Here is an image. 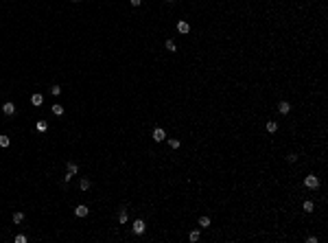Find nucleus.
<instances>
[{
  "mask_svg": "<svg viewBox=\"0 0 328 243\" xmlns=\"http://www.w3.org/2000/svg\"><path fill=\"white\" fill-rule=\"evenodd\" d=\"M304 184H306L309 189H317V186H320V180H317V175H306Z\"/></svg>",
  "mask_w": 328,
  "mask_h": 243,
  "instance_id": "nucleus-1",
  "label": "nucleus"
},
{
  "mask_svg": "<svg viewBox=\"0 0 328 243\" xmlns=\"http://www.w3.org/2000/svg\"><path fill=\"white\" fill-rule=\"evenodd\" d=\"M144 230H147V226H144V221H142V219L134 221V235H142Z\"/></svg>",
  "mask_w": 328,
  "mask_h": 243,
  "instance_id": "nucleus-2",
  "label": "nucleus"
},
{
  "mask_svg": "<svg viewBox=\"0 0 328 243\" xmlns=\"http://www.w3.org/2000/svg\"><path fill=\"white\" fill-rule=\"evenodd\" d=\"M75 215H77V217H88V206H86V204H79V206L75 208Z\"/></svg>",
  "mask_w": 328,
  "mask_h": 243,
  "instance_id": "nucleus-3",
  "label": "nucleus"
},
{
  "mask_svg": "<svg viewBox=\"0 0 328 243\" xmlns=\"http://www.w3.org/2000/svg\"><path fill=\"white\" fill-rule=\"evenodd\" d=\"M164 138H166V134H164V129H160V127H155V129H153V140H158V143H160V140H164Z\"/></svg>",
  "mask_w": 328,
  "mask_h": 243,
  "instance_id": "nucleus-4",
  "label": "nucleus"
},
{
  "mask_svg": "<svg viewBox=\"0 0 328 243\" xmlns=\"http://www.w3.org/2000/svg\"><path fill=\"white\" fill-rule=\"evenodd\" d=\"M2 112H4L7 116H11V114L15 112V105H13V103L9 101V103H4V105H2Z\"/></svg>",
  "mask_w": 328,
  "mask_h": 243,
  "instance_id": "nucleus-5",
  "label": "nucleus"
},
{
  "mask_svg": "<svg viewBox=\"0 0 328 243\" xmlns=\"http://www.w3.org/2000/svg\"><path fill=\"white\" fill-rule=\"evenodd\" d=\"M31 103H33L35 107H40V105L44 103V97H42V94H33V97H31Z\"/></svg>",
  "mask_w": 328,
  "mask_h": 243,
  "instance_id": "nucleus-6",
  "label": "nucleus"
},
{
  "mask_svg": "<svg viewBox=\"0 0 328 243\" xmlns=\"http://www.w3.org/2000/svg\"><path fill=\"white\" fill-rule=\"evenodd\" d=\"M177 31H180V33H188V31H190L188 22H184V20H182V22H177Z\"/></svg>",
  "mask_w": 328,
  "mask_h": 243,
  "instance_id": "nucleus-7",
  "label": "nucleus"
},
{
  "mask_svg": "<svg viewBox=\"0 0 328 243\" xmlns=\"http://www.w3.org/2000/svg\"><path fill=\"white\" fill-rule=\"evenodd\" d=\"M79 173V167L75 162H68V175H77Z\"/></svg>",
  "mask_w": 328,
  "mask_h": 243,
  "instance_id": "nucleus-8",
  "label": "nucleus"
},
{
  "mask_svg": "<svg viewBox=\"0 0 328 243\" xmlns=\"http://www.w3.org/2000/svg\"><path fill=\"white\" fill-rule=\"evenodd\" d=\"M11 145V138L7 134H0V147H9Z\"/></svg>",
  "mask_w": 328,
  "mask_h": 243,
  "instance_id": "nucleus-9",
  "label": "nucleus"
},
{
  "mask_svg": "<svg viewBox=\"0 0 328 243\" xmlns=\"http://www.w3.org/2000/svg\"><path fill=\"white\" fill-rule=\"evenodd\" d=\"M278 110H280V114H286V112H289V110H291V105H289V103H286V101H282L280 105H278Z\"/></svg>",
  "mask_w": 328,
  "mask_h": 243,
  "instance_id": "nucleus-10",
  "label": "nucleus"
},
{
  "mask_svg": "<svg viewBox=\"0 0 328 243\" xmlns=\"http://www.w3.org/2000/svg\"><path fill=\"white\" fill-rule=\"evenodd\" d=\"M24 221V212H13V223H22Z\"/></svg>",
  "mask_w": 328,
  "mask_h": 243,
  "instance_id": "nucleus-11",
  "label": "nucleus"
},
{
  "mask_svg": "<svg viewBox=\"0 0 328 243\" xmlns=\"http://www.w3.org/2000/svg\"><path fill=\"white\" fill-rule=\"evenodd\" d=\"M53 114L61 116V114H64V105H53Z\"/></svg>",
  "mask_w": 328,
  "mask_h": 243,
  "instance_id": "nucleus-12",
  "label": "nucleus"
},
{
  "mask_svg": "<svg viewBox=\"0 0 328 243\" xmlns=\"http://www.w3.org/2000/svg\"><path fill=\"white\" fill-rule=\"evenodd\" d=\"M276 129H278V123H274V121H269V123H267V132H271V134H274Z\"/></svg>",
  "mask_w": 328,
  "mask_h": 243,
  "instance_id": "nucleus-13",
  "label": "nucleus"
},
{
  "mask_svg": "<svg viewBox=\"0 0 328 243\" xmlns=\"http://www.w3.org/2000/svg\"><path fill=\"white\" fill-rule=\"evenodd\" d=\"M302 208H304V212H313V208H315V206H313V201H304V206H302Z\"/></svg>",
  "mask_w": 328,
  "mask_h": 243,
  "instance_id": "nucleus-14",
  "label": "nucleus"
},
{
  "mask_svg": "<svg viewBox=\"0 0 328 243\" xmlns=\"http://www.w3.org/2000/svg\"><path fill=\"white\" fill-rule=\"evenodd\" d=\"M199 226H201V228H208V226H210V217H201V219H199Z\"/></svg>",
  "mask_w": 328,
  "mask_h": 243,
  "instance_id": "nucleus-15",
  "label": "nucleus"
},
{
  "mask_svg": "<svg viewBox=\"0 0 328 243\" xmlns=\"http://www.w3.org/2000/svg\"><path fill=\"white\" fill-rule=\"evenodd\" d=\"M188 239H190L192 243H195V241H199V232H197V230H192V232L188 235Z\"/></svg>",
  "mask_w": 328,
  "mask_h": 243,
  "instance_id": "nucleus-16",
  "label": "nucleus"
},
{
  "mask_svg": "<svg viewBox=\"0 0 328 243\" xmlns=\"http://www.w3.org/2000/svg\"><path fill=\"white\" fill-rule=\"evenodd\" d=\"M46 129H48L46 121H40V123H37V132H46Z\"/></svg>",
  "mask_w": 328,
  "mask_h": 243,
  "instance_id": "nucleus-17",
  "label": "nucleus"
},
{
  "mask_svg": "<svg viewBox=\"0 0 328 243\" xmlns=\"http://www.w3.org/2000/svg\"><path fill=\"white\" fill-rule=\"evenodd\" d=\"M79 186H81V191H88V189H90V180H81Z\"/></svg>",
  "mask_w": 328,
  "mask_h": 243,
  "instance_id": "nucleus-18",
  "label": "nucleus"
},
{
  "mask_svg": "<svg viewBox=\"0 0 328 243\" xmlns=\"http://www.w3.org/2000/svg\"><path fill=\"white\" fill-rule=\"evenodd\" d=\"M118 221H120V223H125V221H127V212H125V210H123V212H118Z\"/></svg>",
  "mask_w": 328,
  "mask_h": 243,
  "instance_id": "nucleus-19",
  "label": "nucleus"
},
{
  "mask_svg": "<svg viewBox=\"0 0 328 243\" xmlns=\"http://www.w3.org/2000/svg\"><path fill=\"white\" fill-rule=\"evenodd\" d=\"M166 48L173 53V50H175V42H173V40H169V42H166Z\"/></svg>",
  "mask_w": 328,
  "mask_h": 243,
  "instance_id": "nucleus-20",
  "label": "nucleus"
},
{
  "mask_svg": "<svg viewBox=\"0 0 328 243\" xmlns=\"http://www.w3.org/2000/svg\"><path fill=\"white\" fill-rule=\"evenodd\" d=\"M15 243H26V237H24V235H18V237H15Z\"/></svg>",
  "mask_w": 328,
  "mask_h": 243,
  "instance_id": "nucleus-21",
  "label": "nucleus"
},
{
  "mask_svg": "<svg viewBox=\"0 0 328 243\" xmlns=\"http://www.w3.org/2000/svg\"><path fill=\"white\" fill-rule=\"evenodd\" d=\"M169 145L173 147V149H177V147H180V140H175V138H173V140H169Z\"/></svg>",
  "mask_w": 328,
  "mask_h": 243,
  "instance_id": "nucleus-22",
  "label": "nucleus"
},
{
  "mask_svg": "<svg viewBox=\"0 0 328 243\" xmlns=\"http://www.w3.org/2000/svg\"><path fill=\"white\" fill-rule=\"evenodd\" d=\"M50 92H53V94H59V92H61V88H59V86H53V88H50Z\"/></svg>",
  "mask_w": 328,
  "mask_h": 243,
  "instance_id": "nucleus-23",
  "label": "nucleus"
},
{
  "mask_svg": "<svg viewBox=\"0 0 328 243\" xmlns=\"http://www.w3.org/2000/svg\"><path fill=\"white\" fill-rule=\"evenodd\" d=\"M129 2H131L134 7H140V2H142V0H129Z\"/></svg>",
  "mask_w": 328,
  "mask_h": 243,
  "instance_id": "nucleus-24",
  "label": "nucleus"
},
{
  "mask_svg": "<svg viewBox=\"0 0 328 243\" xmlns=\"http://www.w3.org/2000/svg\"><path fill=\"white\" fill-rule=\"evenodd\" d=\"M72 2H79V0H72Z\"/></svg>",
  "mask_w": 328,
  "mask_h": 243,
  "instance_id": "nucleus-25",
  "label": "nucleus"
}]
</instances>
